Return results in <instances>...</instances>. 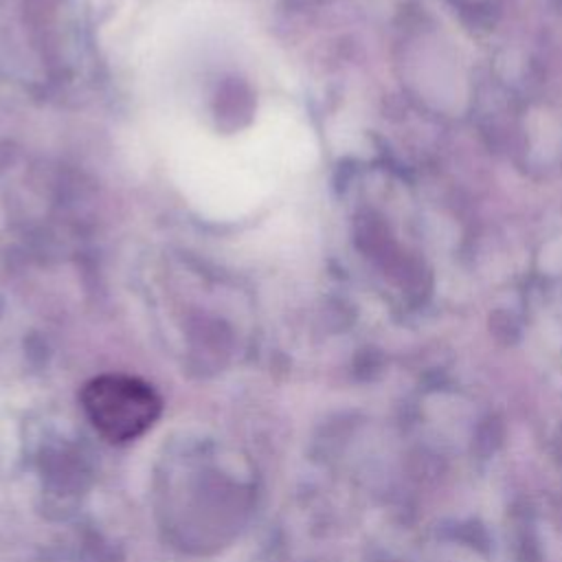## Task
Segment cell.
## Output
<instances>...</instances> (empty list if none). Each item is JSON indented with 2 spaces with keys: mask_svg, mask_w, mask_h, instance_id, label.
<instances>
[{
  "mask_svg": "<svg viewBox=\"0 0 562 562\" xmlns=\"http://www.w3.org/2000/svg\"><path fill=\"white\" fill-rule=\"evenodd\" d=\"M81 404L92 426L110 441H130L143 435L160 415L154 389L130 375H101L86 384Z\"/></svg>",
  "mask_w": 562,
  "mask_h": 562,
  "instance_id": "6da1fadb",
  "label": "cell"
}]
</instances>
